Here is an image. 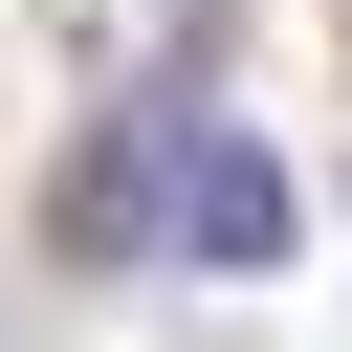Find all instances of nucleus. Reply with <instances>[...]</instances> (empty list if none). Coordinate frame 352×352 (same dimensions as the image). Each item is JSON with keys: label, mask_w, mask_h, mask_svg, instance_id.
<instances>
[{"label": "nucleus", "mask_w": 352, "mask_h": 352, "mask_svg": "<svg viewBox=\"0 0 352 352\" xmlns=\"http://www.w3.org/2000/svg\"><path fill=\"white\" fill-rule=\"evenodd\" d=\"M44 242H66V264H132V242H176V110L88 132V154H66V198H44Z\"/></svg>", "instance_id": "f257e3e1"}, {"label": "nucleus", "mask_w": 352, "mask_h": 352, "mask_svg": "<svg viewBox=\"0 0 352 352\" xmlns=\"http://www.w3.org/2000/svg\"><path fill=\"white\" fill-rule=\"evenodd\" d=\"M286 220H308V198H286V154L176 110V242H198V264H286Z\"/></svg>", "instance_id": "f03ea898"}]
</instances>
